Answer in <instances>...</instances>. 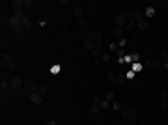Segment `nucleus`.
Segmentation results:
<instances>
[{
    "label": "nucleus",
    "instance_id": "34",
    "mask_svg": "<svg viewBox=\"0 0 168 125\" xmlns=\"http://www.w3.org/2000/svg\"><path fill=\"white\" fill-rule=\"evenodd\" d=\"M28 6H34V2L32 0H24V8H28Z\"/></svg>",
    "mask_w": 168,
    "mask_h": 125
},
{
    "label": "nucleus",
    "instance_id": "20",
    "mask_svg": "<svg viewBox=\"0 0 168 125\" xmlns=\"http://www.w3.org/2000/svg\"><path fill=\"white\" fill-rule=\"evenodd\" d=\"M47 92H49V90H47V86H39V90H37V92H35V94H39V95H47Z\"/></svg>",
    "mask_w": 168,
    "mask_h": 125
},
{
    "label": "nucleus",
    "instance_id": "16",
    "mask_svg": "<svg viewBox=\"0 0 168 125\" xmlns=\"http://www.w3.org/2000/svg\"><path fill=\"white\" fill-rule=\"evenodd\" d=\"M129 58H131V63H136V62H140V54L133 52V54H129Z\"/></svg>",
    "mask_w": 168,
    "mask_h": 125
},
{
    "label": "nucleus",
    "instance_id": "33",
    "mask_svg": "<svg viewBox=\"0 0 168 125\" xmlns=\"http://www.w3.org/2000/svg\"><path fill=\"white\" fill-rule=\"evenodd\" d=\"M135 75H136V73H135V71H127V75H125V79H133Z\"/></svg>",
    "mask_w": 168,
    "mask_h": 125
},
{
    "label": "nucleus",
    "instance_id": "14",
    "mask_svg": "<svg viewBox=\"0 0 168 125\" xmlns=\"http://www.w3.org/2000/svg\"><path fill=\"white\" fill-rule=\"evenodd\" d=\"M133 17L136 19V21H140V19H148V17H146V11H142V9H138V11L133 15Z\"/></svg>",
    "mask_w": 168,
    "mask_h": 125
},
{
    "label": "nucleus",
    "instance_id": "2",
    "mask_svg": "<svg viewBox=\"0 0 168 125\" xmlns=\"http://www.w3.org/2000/svg\"><path fill=\"white\" fill-rule=\"evenodd\" d=\"M0 62H2V65H6L8 67V69H13L15 67V58L13 56H11V54H2V60H0Z\"/></svg>",
    "mask_w": 168,
    "mask_h": 125
},
{
    "label": "nucleus",
    "instance_id": "18",
    "mask_svg": "<svg viewBox=\"0 0 168 125\" xmlns=\"http://www.w3.org/2000/svg\"><path fill=\"white\" fill-rule=\"evenodd\" d=\"M114 36L118 37V39H123V28H116V30H114Z\"/></svg>",
    "mask_w": 168,
    "mask_h": 125
},
{
    "label": "nucleus",
    "instance_id": "32",
    "mask_svg": "<svg viewBox=\"0 0 168 125\" xmlns=\"http://www.w3.org/2000/svg\"><path fill=\"white\" fill-rule=\"evenodd\" d=\"M125 80V75H116V82H123Z\"/></svg>",
    "mask_w": 168,
    "mask_h": 125
},
{
    "label": "nucleus",
    "instance_id": "8",
    "mask_svg": "<svg viewBox=\"0 0 168 125\" xmlns=\"http://www.w3.org/2000/svg\"><path fill=\"white\" fill-rule=\"evenodd\" d=\"M84 49L86 50H90V52H93L95 50V41H90V39H84Z\"/></svg>",
    "mask_w": 168,
    "mask_h": 125
},
{
    "label": "nucleus",
    "instance_id": "25",
    "mask_svg": "<svg viewBox=\"0 0 168 125\" xmlns=\"http://www.w3.org/2000/svg\"><path fill=\"white\" fill-rule=\"evenodd\" d=\"M161 103H166V99H168V92H161Z\"/></svg>",
    "mask_w": 168,
    "mask_h": 125
},
{
    "label": "nucleus",
    "instance_id": "10",
    "mask_svg": "<svg viewBox=\"0 0 168 125\" xmlns=\"http://www.w3.org/2000/svg\"><path fill=\"white\" fill-rule=\"evenodd\" d=\"M11 8L13 9H22L24 8V0H11Z\"/></svg>",
    "mask_w": 168,
    "mask_h": 125
},
{
    "label": "nucleus",
    "instance_id": "23",
    "mask_svg": "<svg viewBox=\"0 0 168 125\" xmlns=\"http://www.w3.org/2000/svg\"><path fill=\"white\" fill-rule=\"evenodd\" d=\"M99 105H101V110H106V108L110 107V103H108V101H105V99H101V103H99Z\"/></svg>",
    "mask_w": 168,
    "mask_h": 125
},
{
    "label": "nucleus",
    "instance_id": "31",
    "mask_svg": "<svg viewBox=\"0 0 168 125\" xmlns=\"http://www.w3.org/2000/svg\"><path fill=\"white\" fill-rule=\"evenodd\" d=\"M6 88H9V82L2 80V82H0V90H6Z\"/></svg>",
    "mask_w": 168,
    "mask_h": 125
},
{
    "label": "nucleus",
    "instance_id": "27",
    "mask_svg": "<svg viewBox=\"0 0 168 125\" xmlns=\"http://www.w3.org/2000/svg\"><path fill=\"white\" fill-rule=\"evenodd\" d=\"M77 22H79L80 26H86V22H88V21H86V17H80V19H77Z\"/></svg>",
    "mask_w": 168,
    "mask_h": 125
},
{
    "label": "nucleus",
    "instance_id": "13",
    "mask_svg": "<svg viewBox=\"0 0 168 125\" xmlns=\"http://www.w3.org/2000/svg\"><path fill=\"white\" fill-rule=\"evenodd\" d=\"M161 60H163V67H166V69H168V50H163Z\"/></svg>",
    "mask_w": 168,
    "mask_h": 125
},
{
    "label": "nucleus",
    "instance_id": "7",
    "mask_svg": "<svg viewBox=\"0 0 168 125\" xmlns=\"http://www.w3.org/2000/svg\"><path fill=\"white\" fill-rule=\"evenodd\" d=\"M30 101L34 105H43V95H39V94H35V92H34V94L30 95Z\"/></svg>",
    "mask_w": 168,
    "mask_h": 125
},
{
    "label": "nucleus",
    "instance_id": "24",
    "mask_svg": "<svg viewBox=\"0 0 168 125\" xmlns=\"http://www.w3.org/2000/svg\"><path fill=\"white\" fill-rule=\"evenodd\" d=\"M101 62H110V54H108V52H103L101 54Z\"/></svg>",
    "mask_w": 168,
    "mask_h": 125
},
{
    "label": "nucleus",
    "instance_id": "1",
    "mask_svg": "<svg viewBox=\"0 0 168 125\" xmlns=\"http://www.w3.org/2000/svg\"><path fill=\"white\" fill-rule=\"evenodd\" d=\"M8 26H11L15 32H19V34H22V32H26L28 28L32 26V22H30V19H28V15H24V17H21V19H17V17H11L8 19Z\"/></svg>",
    "mask_w": 168,
    "mask_h": 125
},
{
    "label": "nucleus",
    "instance_id": "30",
    "mask_svg": "<svg viewBox=\"0 0 168 125\" xmlns=\"http://www.w3.org/2000/svg\"><path fill=\"white\" fill-rule=\"evenodd\" d=\"M106 77H108V80H116V73H112V71L106 73Z\"/></svg>",
    "mask_w": 168,
    "mask_h": 125
},
{
    "label": "nucleus",
    "instance_id": "22",
    "mask_svg": "<svg viewBox=\"0 0 168 125\" xmlns=\"http://www.w3.org/2000/svg\"><path fill=\"white\" fill-rule=\"evenodd\" d=\"M155 15V8H146V17L150 19V17H153Z\"/></svg>",
    "mask_w": 168,
    "mask_h": 125
},
{
    "label": "nucleus",
    "instance_id": "26",
    "mask_svg": "<svg viewBox=\"0 0 168 125\" xmlns=\"http://www.w3.org/2000/svg\"><path fill=\"white\" fill-rule=\"evenodd\" d=\"M131 65H133V69H131V71H135V73H136V71H140V69H142V65H140V63H131Z\"/></svg>",
    "mask_w": 168,
    "mask_h": 125
},
{
    "label": "nucleus",
    "instance_id": "19",
    "mask_svg": "<svg viewBox=\"0 0 168 125\" xmlns=\"http://www.w3.org/2000/svg\"><path fill=\"white\" fill-rule=\"evenodd\" d=\"M73 15H75V17H77V19H80V17H84V15H82V8H75V9H73Z\"/></svg>",
    "mask_w": 168,
    "mask_h": 125
},
{
    "label": "nucleus",
    "instance_id": "6",
    "mask_svg": "<svg viewBox=\"0 0 168 125\" xmlns=\"http://www.w3.org/2000/svg\"><path fill=\"white\" fill-rule=\"evenodd\" d=\"M136 114V108L135 107H131V108H127V110H121V116L125 118V120H131V118Z\"/></svg>",
    "mask_w": 168,
    "mask_h": 125
},
{
    "label": "nucleus",
    "instance_id": "12",
    "mask_svg": "<svg viewBox=\"0 0 168 125\" xmlns=\"http://www.w3.org/2000/svg\"><path fill=\"white\" fill-rule=\"evenodd\" d=\"M136 22H138V28H140V30H148V26H150L148 19H140V21H136Z\"/></svg>",
    "mask_w": 168,
    "mask_h": 125
},
{
    "label": "nucleus",
    "instance_id": "28",
    "mask_svg": "<svg viewBox=\"0 0 168 125\" xmlns=\"http://www.w3.org/2000/svg\"><path fill=\"white\" fill-rule=\"evenodd\" d=\"M116 45H118L119 49H123L125 45H127V41H125V39H118V43H116Z\"/></svg>",
    "mask_w": 168,
    "mask_h": 125
},
{
    "label": "nucleus",
    "instance_id": "29",
    "mask_svg": "<svg viewBox=\"0 0 168 125\" xmlns=\"http://www.w3.org/2000/svg\"><path fill=\"white\" fill-rule=\"evenodd\" d=\"M30 90H32V94H34V92H37V90H39V84L32 82V84H30Z\"/></svg>",
    "mask_w": 168,
    "mask_h": 125
},
{
    "label": "nucleus",
    "instance_id": "3",
    "mask_svg": "<svg viewBox=\"0 0 168 125\" xmlns=\"http://www.w3.org/2000/svg\"><path fill=\"white\" fill-rule=\"evenodd\" d=\"M116 22V28H127V22H129V15H118L114 19Z\"/></svg>",
    "mask_w": 168,
    "mask_h": 125
},
{
    "label": "nucleus",
    "instance_id": "17",
    "mask_svg": "<svg viewBox=\"0 0 168 125\" xmlns=\"http://www.w3.org/2000/svg\"><path fill=\"white\" fill-rule=\"evenodd\" d=\"M103 99H105V101H108V103H112V101H114V94H112V92H106L105 95H103Z\"/></svg>",
    "mask_w": 168,
    "mask_h": 125
},
{
    "label": "nucleus",
    "instance_id": "11",
    "mask_svg": "<svg viewBox=\"0 0 168 125\" xmlns=\"http://www.w3.org/2000/svg\"><path fill=\"white\" fill-rule=\"evenodd\" d=\"M110 108H112L114 112H121V105H119V101H118V99H114V101L110 103Z\"/></svg>",
    "mask_w": 168,
    "mask_h": 125
},
{
    "label": "nucleus",
    "instance_id": "15",
    "mask_svg": "<svg viewBox=\"0 0 168 125\" xmlns=\"http://www.w3.org/2000/svg\"><path fill=\"white\" fill-rule=\"evenodd\" d=\"M150 63L153 67H163V60L161 58H153V60H150Z\"/></svg>",
    "mask_w": 168,
    "mask_h": 125
},
{
    "label": "nucleus",
    "instance_id": "35",
    "mask_svg": "<svg viewBox=\"0 0 168 125\" xmlns=\"http://www.w3.org/2000/svg\"><path fill=\"white\" fill-rule=\"evenodd\" d=\"M45 125H58V123H56V120H49Z\"/></svg>",
    "mask_w": 168,
    "mask_h": 125
},
{
    "label": "nucleus",
    "instance_id": "9",
    "mask_svg": "<svg viewBox=\"0 0 168 125\" xmlns=\"http://www.w3.org/2000/svg\"><path fill=\"white\" fill-rule=\"evenodd\" d=\"M101 54H103V50H97V49L92 52V58H93V62H95V63H101Z\"/></svg>",
    "mask_w": 168,
    "mask_h": 125
},
{
    "label": "nucleus",
    "instance_id": "4",
    "mask_svg": "<svg viewBox=\"0 0 168 125\" xmlns=\"http://www.w3.org/2000/svg\"><path fill=\"white\" fill-rule=\"evenodd\" d=\"M101 99L103 97H99V95H97V97H93V103H92V107H90V110H92L93 114L101 112V105H99V103H101Z\"/></svg>",
    "mask_w": 168,
    "mask_h": 125
},
{
    "label": "nucleus",
    "instance_id": "5",
    "mask_svg": "<svg viewBox=\"0 0 168 125\" xmlns=\"http://www.w3.org/2000/svg\"><path fill=\"white\" fill-rule=\"evenodd\" d=\"M21 86H22V80L19 79V77H15V79H11V80H9V90H13V92H17Z\"/></svg>",
    "mask_w": 168,
    "mask_h": 125
},
{
    "label": "nucleus",
    "instance_id": "21",
    "mask_svg": "<svg viewBox=\"0 0 168 125\" xmlns=\"http://www.w3.org/2000/svg\"><path fill=\"white\" fill-rule=\"evenodd\" d=\"M95 49H97V50H103V49H105V41H103V39L95 41Z\"/></svg>",
    "mask_w": 168,
    "mask_h": 125
}]
</instances>
